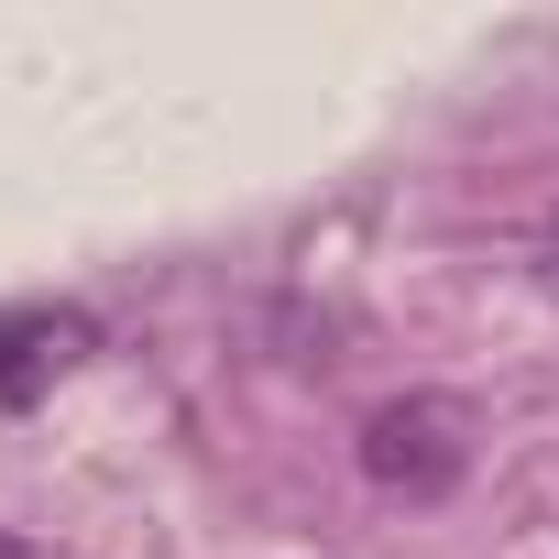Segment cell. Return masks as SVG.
<instances>
[{"label": "cell", "mask_w": 559, "mask_h": 559, "mask_svg": "<svg viewBox=\"0 0 559 559\" xmlns=\"http://www.w3.org/2000/svg\"><path fill=\"white\" fill-rule=\"evenodd\" d=\"M362 472L384 493H406V504L461 493V472H472V406L461 395H395V406H373L362 417Z\"/></svg>", "instance_id": "cell-1"}, {"label": "cell", "mask_w": 559, "mask_h": 559, "mask_svg": "<svg viewBox=\"0 0 559 559\" xmlns=\"http://www.w3.org/2000/svg\"><path fill=\"white\" fill-rule=\"evenodd\" d=\"M88 352H99V330L78 308H12L0 319V406H45Z\"/></svg>", "instance_id": "cell-2"}, {"label": "cell", "mask_w": 559, "mask_h": 559, "mask_svg": "<svg viewBox=\"0 0 559 559\" xmlns=\"http://www.w3.org/2000/svg\"><path fill=\"white\" fill-rule=\"evenodd\" d=\"M537 286H548V297H559V209H548V219H537Z\"/></svg>", "instance_id": "cell-3"}, {"label": "cell", "mask_w": 559, "mask_h": 559, "mask_svg": "<svg viewBox=\"0 0 559 559\" xmlns=\"http://www.w3.org/2000/svg\"><path fill=\"white\" fill-rule=\"evenodd\" d=\"M0 559H45V548H23V537H0Z\"/></svg>", "instance_id": "cell-4"}]
</instances>
